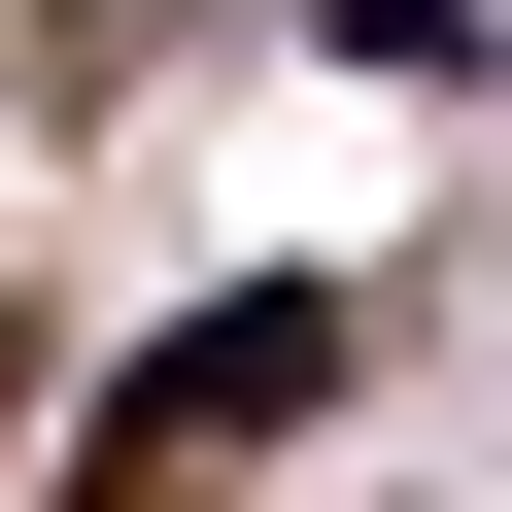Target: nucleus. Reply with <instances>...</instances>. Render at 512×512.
Wrapping results in <instances>:
<instances>
[{"instance_id":"2","label":"nucleus","mask_w":512,"mask_h":512,"mask_svg":"<svg viewBox=\"0 0 512 512\" xmlns=\"http://www.w3.org/2000/svg\"><path fill=\"white\" fill-rule=\"evenodd\" d=\"M0 410H35V376H0Z\"/></svg>"},{"instance_id":"1","label":"nucleus","mask_w":512,"mask_h":512,"mask_svg":"<svg viewBox=\"0 0 512 512\" xmlns=\"http://www.w3.org/2000/svg\"><path fill=\"white\" fill-rule=\"evenodd\" d=\"M308 376H342V308H308V274H274V308H205V342H171L137 410H103V512H171V478H239V444L308 410Z\"/></svg>"}]
</instances>
